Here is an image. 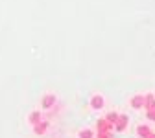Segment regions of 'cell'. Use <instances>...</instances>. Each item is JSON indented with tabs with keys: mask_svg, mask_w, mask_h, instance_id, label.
Masks as SVG:
<instances>
[{
	"mask_svg": "<svg viewBox=\"0 0 155 138\" xmlns=\"http://www.w3.org/2000/svg\"><path fill=\"white\" fill-rule=\"evenodd\" d=\"M46 129H48V124H46V122H43V120L39 122V124H35V125H33V133H35V134H45V133H46Z\"/></svg>",
	"mask_w": 155,
	"mask_h": 138,
	"instance_id": "cell-6",
	"label": "cell"
},
{
	"mask_svg": "<svg viewBox=\"0 0 155 138\" xmlns=\"http://www.w3.org/2000/svg\"><path fill=\"white\" fill-rule=\"evenodd\" d=\"M80 138H94V133H92L91 129H83V131L80 133Z\"/></svg>",
	"mask_w": 155,
	"mask_h": 138,
	"instance_id": "cell-10",
	"label": "cell"
},
{
	"mask_svg": "<svg viewBox=\"0 0 155 138\" xmlns=\"http://www.w3.org/2000/svg\"><path fill=\"white\" fill-rule=\"evenodd\" d=\"M146 138H155V133H150V134H148Z\"/></svg>",
	"mask_w": 155,
	"mask_h": 138,
	"instance_id": "cell-14",
	"label": "cell"
},
{
	"mask_svg": "<svg viewBox=\"0 0 155 138\" xmlns=\"http://www.w3.org/2000/svg\"><path fill=\"white\" fill-rule=\"evenodd\" d=\"M150 133H151V129H150L148 125H139V127H137V134H139L140 138H146Z\"/></svg>",
	"mask_w": 155,
	"mask_h": 138,
	"instance_id": "cell-9",
	"label": "cell"
},
{
	"mask_svg": "<svg viewBox=\"0 0 155 138\" xmlns=\"http://www.w3.org/2000/svg\"><path fill=\"white\" fill-rule=\"evenodd\" d=\"M41 118H43V116H41V112H39V111H33V112L28 116V122H30L31 125H35V124L41 122Z\"/></svg>",
	"mask_w": 155,
	"mask_h": 138,
	"instance_id": "cell-7",
	"label": "cell"
},
{
	"mask_svg": "<svg viewBox=\"0 0 155 138\" xmlns=\"http://www.w3.org/2000/svg\"><path fill=\"white\" fill-rule=\"evenodd\" d=\"M129 103H131V107H133V109H142V107H144V96H140V94L133 96Z\"/></svg>",
	"mask_w": 155,
	"mask_h": 138,
	"instance_id": "cell-4",
	"label": "cell"
},
{
	"mask_svg": "<svg viewBox=\"0 0 155 138\" xmlns=\"http://www.w3.org/2000/svg\"><path fill=\"white\" fill-rule=\"evenodd\" d=\"M105 103H104V96H100V94H96V96H92V100H91V107L92 109H102Z\"/></svg>",
	"mask_w": 155,
	"mask_h": 138,
	"instance_id": "cell-5",
	"label": "cell"
},
{
	"mask_svg": "<svg viewBox=\"0 0 155 138\" xmlns=\"http://www.w3.org/2000/svg\"><path fill=\"white\" fill-rule=\"evenodd\" d=\"M146 116H148V120H151V122H155V109H148V112H146Z\"/></svg>",
	"mask_w": 155,
	"mask_h": 138,
	"instance_id": "cell-12",
	"label": "cell"
},
{
	"mask_svg": "<svg viewBox=\"0 0 155 138\" xmlns=\"http://www.w3.org/2000/svg\"><path fill=\"white\" fill-rule=\"evenodd\" d=\"M127 127V116L126 114H118V118H116V122H114V129L116 131H124Z\"/></svg>",
	"mask_w": 155,
	"mask_h": 138,
	"instance_id": "cell-3",
	"label": "cell"
},
{
	"mask_svg": "<svg viewBox=\"0 0 155 138\" xmlns=\"http://www.w3.org/2000/svg\"><path fill=\"white\" fill-rule=\"evenodd\" d=\"M55 96L54 94H45L43 96V100H41V105H43V109H52L54 105H55Z\"/></svg>",
	"mask_w": 155,
	"mask_h": 138,
	"instance_id": "cell-2",
	"label": "cell"
},
{
	"mask_svg": "<svg viewBox=\"0 0 155 138\" xmlns=\"http://www.w3.org/2000/svg\"><path fill=\"white\" fill-rule=\"evenodd\" d=\"M96 138H113V134H111V131H105V133H98Z\"/></svg>",
	"mask_w": 155,
	"mask_h": 138,
	"instance_id": "cell-13",
	"label": "cell"
},
{
	"mask_svg": "<svg viewBox=\"0 0 155 138\" xmlns=\"http://www.w3.org/2000/svg\"><path fill=\"white\" fill-rule=\"evenodd\" d=\"M113 127H114V124H111V122H107L105 118H100L98 122H96V131L98 133H105V131H113Z\"/></svg>",
	"mask_w": 155,
	"mask_h": 138,
	"instance_id": "cell-1",
	"label": "cell"
},
{
	"mask_svg": "<svg viewBox=\"0 0 155 138\" xmlns=\"http://www.w3.org/2000/svg\"><path fill=\"white\" fill-rule=\"evenodd\" d=\"M116 118H118V114H116V112H109V114L105 116V120L111 122V124H114V122H116Z\"/></svg>",
	"mask_w": 155,
	"mask_h": 138,
	"instance_id": "cell-11",
	"label": "cell"
},
{
	"mask_svg": "<svg viewBox=\"0 0 155 138\" xmlns=\"http://www.w3.org/2000/svg\"><path fill=\"white\" fill-rule=\"evenodd\" d=\"M144 107L146 109H155V98H153V94L144 96Z\"/></svg>",
	"mask_w": 155,
	"mask_h": 138,
	"instance_id": "cell-8",
	"label": "cell"
}]
</instances>
